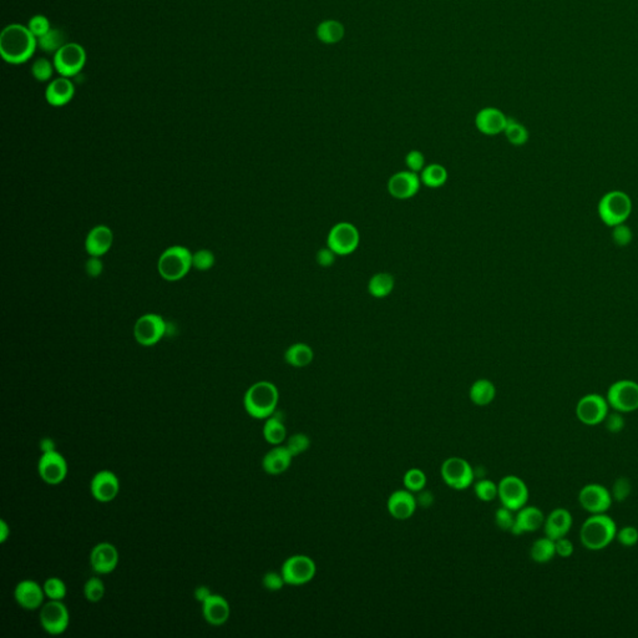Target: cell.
<instances>
[{"instance_id":"6da1fadb","label":"cell","mask_w":638,"mask_h":638,"mask_svg":"<svg viewBox=\"0 0 638 638\" xmlns=\"http://www.w3.org/2000/svg\"><path fill=\"white\" fill-rule=\"evenodd\" d=\"M38 39L28 26L10 24L0 34V54L9 64L26 63L34 55Z\"/></svg>"},{"instance_id":"7a4b0ae2","label":"cell","mask_w":638,"mask_h":638,"mask_svg":"<svg viewBox=\"0 0 638 638\" xmlns=\"http://www.w3.org/2000/svg\"><path fill=\"white\" fill-rule=\"evenodd\" d=\"M280 402V393L275 384L260 380L250 385L243 397V407L250 417L267 419L275 414Z\"/></svg>"},{"instance_id":"3957f363","label":"cell","mask_w":638,"mask_h":638,"mask_svg":"<svg viewBox=\"0 0 638 638\" xmlns=\"http://www.w3.org/2000/svg\"><path fill=\"white\" fill-rule=\"evenodd\" d=\"M616 534L617 526L614 519L606 514H596L589 516L581 526L579 539L584 549L599 551L606 549L616 539Z\"/></svg>"},{"instance_id":"277c9868","label":"cell","mask_w":638,"mask_h":638,"mask_svg":"<svg viewBox=\"0 0 638 638\" xmlns=\"http://www.w3.org/2000/svg\"><path fill=\"white\" fill-rule=\"evenodd\" d=\"M599 216L606 226L614 227L626 223L632 212V200L624 191H609L599 200Z\"/></svg>"},{"instance_id":"5b68a950","label":"cell","mask_w":638,"mask_h":638,"mask_svg":"<svg viewBox=\"0 0 638 638\" xmlns=\"http://www.w3.org/2000/svg\"><path fill=\"white\" fill-rule=\"evenodd\" d=\"M191 267V252L180 245H173L165 250L158 260V272L167 280H181Z\"/></svg>"},{"instance_id":"8992f818","label":"cell","mask_w":638,"mask_h":638,"mask_svg":"<svg viewBox=\"0 0 638 638\" xmlns=\"http://www.w3.org/2000/svg\"><path fill=\"white\" fill-rule=\"evenodd\" d=\"M609 407L616 412H634L638 410V383L629 379L611 384L606 395Z\"/></svg>"},{"instance_id":"52a82bcc","label":"cell","mask_w":638,"mask_h":638,"mask_svg":"<svg viewBox=\"0 0 638 638\" xmlns=\"http://www.w3.org/2000/svg\"><path fill=\"white\" fill-rule=\"evenodd\" d=\"M39 621L46 634L59 636L69 629V609L63 601L49 599L40 607Z\"/></svg>"},{"instance_id":"ba28073f","label":"cell","mask_w":638,"mask_h":638,"mask_svg":"<svg viewBox=\"0 0 638 638\" xmlns=\"http://www.w3.org/2000/svg\"><path fill=\"white\" fill-rule=\"evenodd\" d=\"M317 566L313 559L307 555H293L285 559L280 574L285 579V584L302 586L315 579Z\"/></svg>"},{"instance_id":"9c48e42d","label":"cell","mask_w":638,"mask_h":638,"mask_svg":"<svg viewBox=\"0 0 638 638\" xmlns=\"http://www.w3.org/2000/svg\"><path fill=\"white\" fill-rule=\"evenodd\" d=\"M442 479L454 490H465L472 486L475 479L472 465L462 457H449L442 462L440 469Z\"/></svg>"},{"instance_id":"30bf717a","label":"cell","mask_w":638,"mask_h":638,"mask_svg":"<svg viewBox=\"0 0 638 638\" xmlns=\"http://www.w3.org/2000/svg\"><path fill=\"white\" fill-rule=\"evenodd\" d=\"M359 240L360 235L353 223L339 222L330 228L327 245L337 255H348L358 248Z\"/></svg>"},{"instance_id":"8fae6325","label":"cell","mask_w":638,"mask_h":638,"mask_svg":"<svg viewBox=\"0 0 638 638\" xmlns=\"http://www.w3.org/2000/svg\"><path fill=\"white\" fill-rule=\"evenodd\" d=\"M86 63V51L78 43H66L54 54L55 70L61 76L71 78L79 74Z\"/></svg>"},{"instance_id":"7c38bea8","label":"cell","mask_w":638,"mask_h":638,"mask_svg":"<svg viewBox=\"0 0 638 638\" xmlns=\"http://www.w3.org/2000/svg\"><path fill=\"white\" fill-rule=\"evenodd\" d=\"M497 497L500 499L501 505L505 506L512 511L520 510L527 504L529 500V489L525 481L515 475H507L502 477L497 484Z\"/></svg>"},{"instance_id":"4fadbf2b","label":"cell","mask_w":638,"mask_h":638,"mask_svg":"<svg viewBox=\"0 0 638 638\" xmlns=\"http://www.w3.org/2000/svg\"><path fill=\"white\" fill-rule=\"evenodd\" d=\"M576 417L584 425L594 427L604 422L609 412L607 399L599 394H587L579 399L576 405Z\"/></svg>"},{"instance_id":"5bb4252c","label":"cell","mask_w":638,"mask_h":638,"mask_svg":"<svg viewBox=\"0 0 638 638\" xmlns=\"http://www.w3.org/2000/svg\"><path fill=\"white\" fill-rule=\"evenodd\" d=\"M611 491L601 484H587L579 492V502L584 511L591 515L606 514L612 505Z\"/></svg>"},{"instance_id":"9a60e30c","label":"cell","mask_w":638,"mask_h":638,"mask_svg":"<svg viewBox=\"0 0 638 638\" xmlns=\"http://www.w3.org/2000/svg\"><path fill=\"white\" fill-rule=\"evenodd\" d=\"M38 472L46 484L59 485L68 475L66 459L58 450L43 452L38 462Z\"/></svg>"},{"instance_id":"2e32d148","label":"cell","mask_w":638,"mask_h":638,"mask_svg":"<svg viewBox=\"0 0 638 638\" xmlns=\"http://www.w3.org/2000/svg\"><path fill=\"white\" fill-rule=\"evenodd\" d=\"M167 324L158 315H145L138 319L133 328L135 338L138 343L150 347L158 343L166 333Z\"/></svg>"},{"instance_id":"e0dca14e","label":"cell","mask_w":638,"mask_h":638,"mask_svg":"<svg viewBox=\"0 0 638 638\" xmlns=\"http://www.w3.org/2000/svg\"><path fill=\"white\" fill-rule=\"evenodd\" d=\"M90 492L98 502H111L120 492V480L111 470H100L90 481Z\"/></svg>"},{"instance_id":"ac0fdd59","label":"cell","mask_w":638,"mask_h":638,"mask_svg":"<svg viewBox=\"0 0 638 638\" xmlns=\"http://www.w3.org/2000/svg\"><path fill=\"white\" fill-rule=\"evenodd\" d=\"M45 596L43 586L34 579H21L14 589V599L19 607L26 611H35L44 604Z\"/></svg>"},{"instance_id":"d6986e66","label":"cell","mask_w":638,"mask_h":638,"mask_svg":"<svg viewBox=\"0 0 638 638\" xmlns=\"http://www.w3.org/2000/svg\"><path fill=\"white\" fill-rule=\"evenodd\" d=\"M88 559L93 572L98 574H108L118 567L120 555L116 546L105 541L93 546Z\"/></svg>"},{"instance_id":"ffe728a7","label":"cell","mask_w":638,"mask_h":638,"mask_svg":"<svg viewBox=\"0 0 638 638\" xmlns=\"http://www.w3.org/2000/svg\"><path fill=\"white\" fill-rule=\"evenodd\" d=\"M420 185L422 180L420 176H417V172L407 170L397 172L389 178L388 191L394 198L407 200L417 195L420 190Z\"/></svg>"},{"instance_id":"44dd1931","label":"cell","mask_w":638,"mask_h":638,"mask_svg":"<svg viewBox=\"0 0 638 638\" xmlns=\"http://www.w3.org/2000/svg\"><path fill=\"white\" fill-rule=\"evenodd\" d=\"M389 514L397 520L410 519L417 510V504L415 495L412 491L397 490L389 496L387 502Z\"/></svg>"},{"instance_id":"7402d4cb","label":"cell","mask_w":638,"mask_h":638,"mask_svg":"<svg viewBox=\"0 0 638 638\" xmlns=\"http://www.w3.org/2000/svg\"><path fill=\"white\" fill-rule=\"evenodd\" d=\"M545 515L544 512L536 506H524L520 510H517L515 515V524L511 529V534L514 535H522L530 534L539 530L541 526H544Z\"/></svg>"},{"instance_id":"603a6c76","label":"cell","mask_w":638,"mask_h":638,"mask_svg":"<svg viewBox=\"0 0 638 638\" xmlns=\"http://www.w3.org/2000/svg\"><path fill=\"white\" fill-rule=\"evenodd\" d=\"M202 614L206 619L207 624L212 626H222L226 624L230 614L231 607L230 604L221 594H212L208 599L202 602Z\"/></svg>"},{"instance_id":"cb8c5ba5","label":"cell","mask_w":638,"mask_h":638,"mask_svg":"<svg viewBox=\"0 0 638 638\" xmlns=\"http://www.w3.org/2000/svg\"><path fill=\"white\" fill-rule=\"evenodd\" d=\"M572 524L574 519L571 512L564 507H557L546 516L544 531L547 537L556 541L561 537H566L572 527Z\"/></svg>"},{"instance_id":"d4e9b609","label":"cell","mask_w":638,"mask_h":638,"mask_svg":"<svg viewBox=\"0 0 638 638\" xmlns=\"http://www.w3.org/2000/svg\"><path fill=\"white\" fill-rule=\"evenodd\" d=\"M507 116L496 108H485L477 113L475 125L477 130L487 136L504 133L507 123Z\"/></svg>"},{"instance_id":"484cf974","label":"cell","mask_w":638,"mask_h":638,"mask_svg":"<svg viewBox=\"0 0 638 638\" xmlns=\"http://www.w3.org/2000/svg\"><path fill=\"white\" fill-rule=\"evenodd\" d=\"M293 455L285 445H275L262 459V469L270 475H280L290 469Z\"/></svg>"},{"instance_id":"4316f807","label":"cell","mask_w":638,"mask_h":638,"mask_svg":"<svg viewBox=\"0 0 638 638\" xmlns=\"http://www.w3.org/2000/svg\"><path fill=\"white\" fill-rule=\"evenodd\" d=\"M74 95V83L65 76L53 80L45 91V98L51 106H64L73 100Z\"/></svg>"},{"instance_id":"83f0119b","label":"cell","mask_w":638,"mask_h":638,"mask_svg":"<svg viewBox=\"0 0 638 638\" xmlns=\"http://www.w3.org/2000/svg\"><path fill=\"white\" fill-rule=\"evenodd\" d=\"M113 245V232L106 226L93 228L85 240V248L90 255H105Z\"/></svg>"},{"instance_id":"f1b7e54d","label":"cell","mask_w":638,"mask_h":638,"mask_svg":"<svg viewBox=\"0 0 638 638\" xmlns=\"http://www.w3.org/2000/svg\"><path fill=\"white\" fill-rule=\"evenodd\" d=\"M263 437H265V442L273 447L282 445V442H285L287 429H285L283 419L277 412L265 419V425H263Z\"/></svg>"},{"instance_id":"f546056e","label":"cell","mask_w":638,"mask_h":638,"mask_svg":"<svg viewBox=\"0 0 638 638\" xmlns=\"http://www.w3.org/2000/svg\"><path fill=\"white\" fill-rule=\"evenodd\" d=\"M315 359V352L308 344H292L290 348L285 350V360L295 368H305L310 365Z\"/></svg>"},{"instance_id":"4dcf8cb0","label":"cell","mask_w":638,"mask_h":638,"mask_svg":"<svg viewBox=\"0 0 638 638\" xmlns=\"http://www.w3.org/2000/svg\"><path fill=\"white\" fill-rule=\"evenodd\" d=\"M469 397L474 404L479 407H485L494 402L496 397V388L489 379H479L472 384L469 390Z\"/></svg>"},{"instance_id":"1f68e13d","label":"cell","mask_w":638,"mask_h":638,"mask_svg":"<svg viewBox=\"0 0 638 638\" xmlns=\"http://www.w3.org/2000/svg\"><path fill=\"white\" fill-rule=\"evenodd\" d=\"M556 555L555 540L550 537H540L531 545L530 557L536 564H547Z\"/></svg>"},{"instance_id":"d6a6232c","label":"cell","mask_w":638,"mask_h":638,"mask_svg":"<svg viewBox=\"0 0 638 638\" xmlns=\"http://www.w3.org/2000/svg\"><path fill=\"white\" fill-rule=\"evenodd\" d=\"M394 285H395V280H394L393 275L390 273H385V272H380V273L374 275L369 280V295L374 298H385L393 292Z\"/></svg>"},{"instance_id":"836d02e7","label":"cell","mask_w":638,"mask_h":638,"mask_svg":"<svg viewBox=\"0 0 638 638\" xmlns=\"http://www.w3.org/2000/svg\"><path fill=\"white\" fill-rule=\"evenodd\" d=\"M344 26L338 20H324L317 28V36L324 44H337L344 38Z\"/></svg>"},{"instance_id":"e575fe53","label":"cell","mask_w":638,"mask_h":638,"mask_svg":"<svg viewBox=\"0 0 638 638\" xmlns=\"http://www.w3.org/2000/svg\"><path fill=\"white\" fill-rule=\"evenodd\" d=\"M422 183L429 188H439L444 186L447 180V171L445 167L439 163L427 165L420 172Z\"/></svg>"},{"instance_id":"d590c367","label":"cell","mask_w":638,"mask_h":638,"mask_svg":"<svg viewBox=\"0 0 638 638\" xmlns=\"http://www.w3.org/2000/svg\"><path fill=\"white\" fill-rule=\"evenodd\" d=\"M65 44H66V36H65L64 31L60 29H53V28L38 39V46L40 49L45 53H49V54H55Z\"/></svg>"},{"instance_id":"8d00e7d4","label":"cell","mask_w":638,"mask_h":638,"mask_svg":"<svg viewBox=\"0 0 638 638\" xmlns=\"http://www.w3.org/2000/svg\"><path fill=\"white\" fill-rule=\"evenodd\" d=\"M507 141L514 146H522L529 141V131L522 123L514 118H507L505 130H504Z\"/></svg>"},{"instance_id":"74e56055","label":"cell","mask_w":638,"mask_h":638,"mask_svg":"<svg viewBox=\"0 0 638 638\" xmlns=\"http://www.w3.org/2000/svg\"><path fill=\"white\" fill-rule=\"evenodd\" d=\"M402 482H404V486H405L407 490L417 494L419 491L425 489V486H427V475H425V472L420 470V469H417V467L409 469L404 474Z\"/></svg>"},{"instance_id":"f35d334b","label":"cell","mask_w":638,"mask_h":638,"mask_svg":"<svg viewBox=\"0 0 638 638\" xmlns=\"http://www.w3.org/2000/svg\"><path fill=\"white\" fill-rule=\"evenodd\" d=\"M105 584L100 577H90L83 584V596L88 602L98 604L103 599Z\"/></svg>"},{"instance_id":"ab89813d","label":"cell","mask_w":638,"mask_h":638,"mask_svg":"<svg viewBox=\"0 0 638 638\" xmlns=\"http://www.w3.org/2000/svg\"><path fill=\"white\" fill-rule=\"evenodd\" d=\"M45 596L49 599H56V601H63L66 597L68 589L64 581L60 577H49L44 581L43 584Z\"/></svg>"},{"instance_id":"60d3db41","label":"cell","mask_w":638,"mask_h":638,"mask_svg":"<svg viewBox=\"0 0 638 638\" xmlns=\"http://www.w3.org/2000/svg\"><path fill=\"white\" fill-rule=\"evenodd\" d=\"M474 491H475V495L477 496L479 500L489 502V501H492L497 497L499 489H497V484H495L494 481L482 477V479H479L475 482Z\"/></svg>"},{"instance_id":"b9f144b4","label":"cell","mask_w":638,"mask_h":638,"mask_svg":"<svg viewBox=\"0 0 638 638\" xmlns=\"http://www.w3.org/2000/svg\"><path fill=\"white\" fill-rule=\"evenodd\" d=\"M285 447L290 450V454H292L293 457H298V455L303 454V452H307V450L310 449V437H308L307 434H303V432L293 434V435H290V437L287 439Z\"/></svg>"},{"instance_id":"7bdbcfd3","label":"cell","mask_w":638,"mask_h":638,"mask_svg":"<svg viewBox=\"0 0 638 638\" xmlns=\"http://www.w3.org/2000/svg\"><path fill=\"white\" fill-rule=\"evenodd\" d=\"M54 69V63H50L49 60L41 58V59L35 60L34 64L31 66V74L34 76L35 80L45 83L53 76Z\"/></svg>"},{"instance_id":"ee69618b","label":"cell","mask_w":638,"mask_h":638,"mask_svg":"<svg viewBox=\"0 0 638 638\" xmlns=\"http://www.w3.org/2000/svg\"><path fill=\"white\" fill-rule=\"evenodd\" d=\"M631 491H632V484H631V480H629V477H619L614 482L611 495H612V499L614 501L622 502V501L626 500L629 497Z\"/></svg>"},{"instance_id":"f6af8a7d","label":"cell","mask_w":638,"mask_h":638,"mask_svg":"<svg viewBox=\"0 0 638 638\" xmlns=\"http://www.w3.org/2000/svg\"><path fill=\"white\" fill-rule=\"evenodd\" d=\"M495 522L497 527L502 531H511L515 524V515L514 511L507 509L505 506H501L495 512Z\"/></svg>"},{"instance_id":"bcb514c9","label":"cell","mask_w":638,"mask_h":638,"mask_svg":"<svg viewBox=\"0 0 638 638\" xmlns=\"http://www.w3.org/2000/svg\"><path fill=\"white\" fill-rule=\"evenodd\" d=\"M28 28H29L30 31L33 33V35H34L36 39H39V38H41L43 35L46 34V33L51 29L49 19H48L46 16H44V15L40 14L35 15V16H33V18L29 20Z\"/></svg>"},{"instance_id":"7dc6e473","label":"cell","mask_w":638,"mask_h":638,"mask_svg":"<svg viewBox=\"0 0 638 638\" xmlns=\"http://www.w3.org/2000/svg\"><path fill=\"white\" fill-rule=\"evenodd\" d=\"M213 265H215V255L211 250H201L192 255V265L197 270H210Z\"/></svg>"},{"instance_id":"c3c4849f","label":"cell","mask_w":638,"mask_h":638,"mask_svg":"<svg viewBox=\"0 0 638 638\" xmlns=\"http://www.w3.org/2000/svg\"><path fill=\"white\" fill-rule=\"evenodd\" d=\"M616 540L624 547H632L638 542V530L634 526H624L617 530Z\"/></svg>"},{"instance_id":"681fc988","label":"cell","mask_w":638,"mask_h":638,"mask_svg":"<svg viewBox=\"0 0 638 638\" xmlns=\"http://www.w3.org/2000/svg\"><path fill=\"white\" fill-rule=\"evenodd\" d=\"M262 584H263V587H265L267 591L277 592V591H280V589H283V586L285 584V581L280 572L270 571V572H267V574H265V576H263V579H262Z\"/></svg>"},{"instance_id":"f907efd6","label":"cell","mask_w":638,"mask_h":638,"mask_svg":"<svg viewBox=\"0 0 638 638\" xmlns=\"http://www.w3.org/2000/svg\"><path fill=\"white\" fill-rule=\"evenodd\" d=\"M604 422L607 432H612V434H619V432H622L624 429V425H626L622 412H616V410L609 412Z\"/></svg>"},{"instance_id":"816d5d0a","label":"cell","mask_w":638,"mask_h":638,"mask_svg":"<svg viewBox=\"0 0 638 638\" xmlns=\"http://www.w3.org/2000/svg\"><path fill=\"white\" fill-rule=\"evenodd\" d=\"M405 163H407V170L412 172H422V168L425 167V158L419 150H412L405 156Z\"/></svg>"},{"instance_id":"f5cc1de1","label":"cell","mask_w":638,"mask_h":638,"mask_svg":"<svg viewBox=\"0 0 638 638\" xmlns=\"http://www.w3.org/2000/svg\"><path fill=\"white\" fill-rule=\"evenodd\" d=\"M612 228H614L612 238H614V242L616 245H627L631 243L632 231H631L629 227L626 226L624 223H621V225H617V226L612 227Z\"/></svg>"},{"instance_id":"db71d44e","label":"cell","mask_w":638,"mask_h":638,"mask_svg":"<svg viewBox=\"0 0 638 638\" xmlns=\"http://www.w3.org/2000/svg\"><path fill=\"white\" fill-rule=\"evenodd\" d=\"M335 255H337L334 253L333 250H330L328 245H327V247H323V248H320L317 252L315 260H317V263L320 267H330V265H333L334 260H335Z\"/></svg>"},{"instance_id":"11a10c76","label":"cell","mask_w":638,"mask_h":638,"mask_svg":"<svg viewBox=\"0 0 638 638\" xmlns=\"http://www.w3.org/2000/svg\"><path fill=\"white\" fill-rule=\"evenodd\" d=\"M555 546L556 555H559L562 559H567V557L572 556V554H574V544L569 539H566V537H561L559 540H556Z\"/></svg>"},{"instance_id":"9f6ffc18","label":"cell","mask_w":638,"mask_h":638,"mask_svg":"<svg viewBox=\"0 0 638 638\" xmlns=\"http://www.w3.org/2000/svg\"><path fill=\"white\" fill-rule=\"evenodd\" d=\"M86 272L90 277H98L103 272V262L98 257L91 255V258L86 262Z\"/></svg>"},{"instance_id":"6f0895ef","label":"cell","mask_w":638,"mask_h":638,"mask_svg":"<svg viewBox=\"0 0 638 638\" xmlns=\"http://www.w3.org/2000/svg\"><path fill=\"white\" fill-rule=\"evenodd\" d=\"M417 495L415 496V499H417V506H422V507H429V506L432 505V502H434V495H432L430 491L422 490L417 492Z\"/></svg>"},{"instance_id":"680465c9","label":"cell","mask_w":638,"mask_h":638,"mask_svg":"<svg viewBox=\"0 0 638 638\" xmlns=\"http://www.w3.org/2000/svg\"><path fill=\"white\" fill-rule=\"evenodd\" d=\"M193 594H195L196 601H198V602H201L202 604V602H205V601L211 596L212 592L211 589H208L207 586H198V587H196V589H195Z\"/></svg>"},{"instance_id":"91938a15","label":"cell","mask_w":638,"mask_h":638,"mask_svg":"<svg viewBox=\"0 0 638 638\" xmlns=\"http://www.w3.org/2000/svg\"><path fill=\"white\" fill-rule=\"evenodd\" d=\"M40 450L41 452H53L56 450V444L51 437H44L39 442Z\"/></svg>"},{"instance_id":"94428289","label":"cell","mask_w":638,"mask_h":638,"mask_svg":"<svg viewBox=\"0 0 638 638\" xmlns=\"http://www.w3.org/2000/svg\"><path fill=\"white\" fill-rule=\"evenodd\" d=\"M9 536L10 526L8 525V522L4 519H1L0 520V544H5L9 539Z\"/></svg>"}]
</instances>
